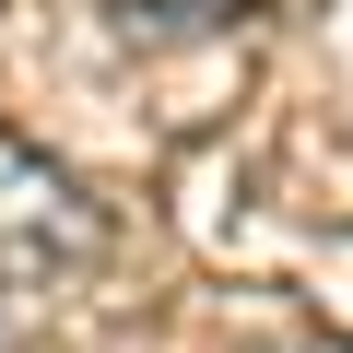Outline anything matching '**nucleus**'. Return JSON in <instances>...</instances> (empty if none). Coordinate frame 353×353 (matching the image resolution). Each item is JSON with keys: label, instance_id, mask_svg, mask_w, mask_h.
<instances>
[{"label": "nucleus", "instance_id": "nucleus-1", "mask_svg": "<svg viewBox=\"0 0 353 353\" xmlns=\"http://www.w3.org/2000/svg\"><path fill=\"white\" fill-rule=\"evenodd\" d=\"M94 248H106V212L83 201V176L0 130V283H12V294H24V283H59V271H83Z\"/></svg>", "mask_w": 353, "mask_h": 353}, {"label": "nucleus", "instance_id": "nucleus-3", "mask_svg": "<svg viewBox=\"0 0 353 353\" xmlns=\"http://www.w3.org/2000/svg\"><path fill=\"white\" fill-rule=\"evenodd\" d=\"M0 353H36V341H24V330H12V318H0Z\"/></svg>", "mask_w": 353, "mask_h": 353}, {"label": "nucleus", "instance_id": "nucleus-2", "mask_svg": "<svg viewBox=\"0 0 353 353\" xmlns=\"http://www.w3.org/2000/svg\"><path fill=\"white\" fill-rule=\"evenodd\" d=\"M118 36H153V48H189V36H236L259 0H106Z\"/></svg>", "mask_w": 353, "mask_h": 353}]
</instances>
